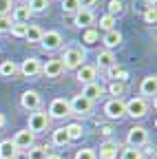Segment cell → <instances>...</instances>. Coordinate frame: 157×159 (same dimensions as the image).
<instances>
[{
  "label": "cell",
  "mask_w": 157,
  "mask_h": 159,
  "mask_svg": "<svg viewBox=\"0 0 157 159\" xmlns=\"http://www.w3.org/2000/svg\"><path fill=\"white\" fill-rule=\"evenodd\" d=\"M84 51L82 49H77V47H71V49H64L62 57H60V62L64 66V71H77L82 64H84Z\"/></svg>",
  "instance_id": "cell-1"
},
{
  "label": "cell",
  "mask_w": 157,
  "mask_h": 159,
  "mask_svg": "<svg viewBox=\"0 0 157 159\" xmlns=\"http://www.w3.org/2000/svg\"><path fill=\"white\" fill-rule=\"evenodd\" d=\"M124 108H126V115L133 117V119H142L148 111V104L144 97H133L128 102H124Z\"/></svg>",
  "instance_id": "cell-2"
},
{
  "label": "cell",
  "mask_w": 157,
  "mask_h": 159,
  "mask_svg": "<svg viewBox=\"0 0 157 159\" xmlns=\"http://www.w3.org/2000/svg\"><path fill=\"white\" fill-rule=\"evenodd\" d=\"M49 115L47 113H42V111H33L31 115H29V128L27 130H31L33 135H38V133H44L47 128H49Z\"/></svg>",
  "instance_id": "cell-3"
},
{
  "label": "cell",
  "mask_w": 157,
  "mask_h": 159,
  "mask_svg": "<svg viewBox=\"0 0 157 159\" xmlns=\"http://www.w3.org/2000/svg\"><path fill=\"white\" fill-rule=\"evenodd\" d=\"M49 119H64V117H69L71 115V108H69V99H64V97H55L53 102H51V106H49Z\"/></svg>",
  "instance_id": "cell-4"
},
{
  "label": "cell",
  "mask_w": 157,
  "mask_h": 159,
  "mask_svg": "<svg viewBox=\"0 0 157 159\" xmlns=\"http://www.w3.org/2000/svg\"><path fill=\"white\" fill-rule=\"evenodd\" d=\"M104 115L109 119H122L126 115V108H124V99L122 97H113L104 104Z\"/></svg>",
  "instance_id": "cell-5"
},
{
  "label": "cell",
  "mask_w": 157,
  "mask_h": 159,
  "mask_svg": "<svg viewBox=\"0 0 157 159\" xmlns=\"http://www.w3.org/2000/svg\"><path fill=\"white\" fill-rule=\"evenodd\" d=\"M148 142V130L142 128V126H133L126 135V144L133 146V148H140V146H146Z\"/></svg>",
  "instance_id": "cell-6"
},
{
  "label": "cell",
  "mask_w": 157,
  "mask_h": 159,
  "mask_svg": "<svg viewBox=\"0 0 157 159\" xmlns=\"http://www.w3.org/2000/svg\"><path fill=\"white\" fill-rule=\"evenodd\" d=\"M33 139H35V135L31 133V130H18L16 135H13V139H11V144H13V148L20 152V150H29L31 146H33Z\"/></svg>",
  "instance_id": "cell-7"
},
{
  "label": "cell",
  "mask_w": 157,
  "mask_h": 159,
  "mask_svg": "<svg viewBox=\"0 0 157 159\" xmlns=\"http://www.w3.org/2000/svg\"><path fill=\"white\" fill-rule=\"evenodd\" d=\"M69 108H71V115H80V117H86L93 108V102H89L86 97L82 95H75L71 102H69Z\"/></svg>",
  "instance_id": "cell-8"
},
{
  "label": "cell",
  "mask_w": 157,
  "mask_h": 159,
  "mask_svg": "<svg viewBox=\"0 0 157 159\" xmlns=\"http://www.w3.org/2000/svg\"><path fill=\"white\" fill-rule=\"evenodd\" d=\"M40 47H42V51H47V53L58 51V49L62 47V35L58 33V31H47V33H42Z\"/></svg>",
  "instance_id": "cell-9"
},
{
  "label": "cell",
  "mask_w": 157,
  "mask_h": 159,
  "mask_svg": "<svg viewBox=\"0 0 157 159\" xmlns=\"http://www.w3.org/2000/svg\"><path fill=\"white\" fill-rule=\"evenodd\" d=\"M40 104H42V97H40V93H38V91H25V93L20 95V106H22L25 111H38V108H40Z\"/></svg>",
  "instance_id": "cell-10"
},
{
  "label": "cell",
  "mask_w": 157,
  "mask_h": 159,
  "mask_svg": "<svg viewBox=\"0 0 157 159\" xmlns=\"http://www.w3.org/2000/svg\"><path fill=\"white\" fill-rule=\"evenodd\" d=\"M40 69H42V64H40V60H38V57H27L25 62L18 66V71H20L25 77H35V75H40Z\"/></svg>",
  "instance_id": "cell-11"
},
{
  "label": "cell",
  "mask_w": 157,
  "mask_h": 159,
  "mask_svg": "<svg viewBox=\"0 0 157 159\" xmlns=\"http://www.w3.org/2000/svg\"><path fill=\"white\" fill-rule=\"evenodd\" d=\"M93 20H95V16H93L91 9H80V11L73 13V25L77 29H89L93 25Z\"/></svg>",
  "instance_id": "cell-12"
},
{
  "label": "cell",
  "mask_w": 157,
  "mask_h": 159,
  "mask_svg": "<svg viewBox=\"0 0 157 159\" xmlns=\"http://www.w3.org/2000/svg\"><path fill=\"white\" fill-rule=\"evenodd\" d=\"M120 144L113 142V139H109V142L100 144V152H95L100 159H117V152H120Z\"/></svg>",
  "instance_id": "cell-13"
},
{
  "label": "cell",
  "mask_w": 157,
  "mask_h": 159,
  "mask_svg": "<svg viewBox=\"0 0 157 159\" xmlns=\"http://www.w3.org/2000/svg\"><path fill=\"white\" fill-rule=\"evenodd\" d=\"M40 73H44L47 77H60L64 73V66L60 62V57L58 60H47V62L42 64V69H40Z\"/></svg>",
  "instance_id": "cell-14"
},
{
  "label": "cell",
  "mask_w": 157,
  "mask_h": 159,
  "mask_svg": "<svg viewBox=\"0 0 157 159\" xmlns=\"http://www.w3.org/2000/svg\"><path fill=\"white\" fill-rule=\"evenodd\" d=\"M75 77H77L80 84H91V82H95V77H97V69L91 66V64H82L80 69H77Z\"/></svg>",
  "instance_id": "cell-15"
},
{
  "label": "cell",
  "mask_w": 157,
  "mask_h": 159,
  "mask_svg": "<svg viewBox=\"0 0 157 159\" xmlns=\"http://www.w3.org/2000/svg\"><path fill=\"white\" fill-rule=\"evenodd\" d=\"M102 93H104V86L102 84H97V82H91V84H84L82 86V97H86L89 102H95V99H100L102 97Z\"/></svg>",
  "instance_id": "cell-16"
},
{
  "label": "cell",
  "mask_w": 157,
  "mask_h": 159,
  "mask_svg": "<svg viewBox=\"0 0 157 159\" xmlns=\"http://www.w3.org/2000/svg\"><path fill=\"white\" fill-rule=\"evenodd\" d=\"M31 9L27 7V2L25 5H16L13 7V11H11V20L13 22H25V25H29V20H31Z\"/></svg>",
  "instance_id": "cell-17"
},
{
  "label": "cell",
  "mask_w": 157,
  "mask_h": 159,
  "mask_svg": "<svg viewBox=\"0 0 157 159\" xmlns=\"http://www.w3.org/2000/svg\"><path fill=\"white\" fill-rule=\"evenodd\" d=\"M140 93L144 97H153L157 93V75H146L140 84Z\"/></svg>",
  "instance_id": "cell-18"
},
{
  "label": "cell",
  "mask_w": 157,
  "mask_h": 159,
  "mask_svg": "<svg viewBox=\"0 0 157 159\" xmlns=\"http://www.w3.org/2000/svg\"><path fill=\"white\" fill-rule=\"evenodd\" d=\"M120 42H122V33L117 31V29L106 31V33H104V38H102V44L106 47V51H113L115 47H120Z\"/></svg>",
  "instance_id": "cell-19"
},
{
  "label": "cell",
  "mask_w": 157,
  "mask_h": 159,
  "mask_svg": "<svg viewBox=\"0 0 157 159\" xmlns=\"http://www.w3.org/2000/svg\"><path fill=\"white\" fill-rule=\"evenodd\" d=\"M113 64H117V60H115V53L113 51H100V53H97V66L95 69H111Z\"/></svg>",
  "instance_id": "cell-20"
},
{
  "label": "cell",
  "mask_w": 157,
  "mask_h": 159,
  "mask_svg": "<svg viewBox=\"0 0 157 159\" xmlns=\"http://www.w3.org/2000/svg\"><path fill=\"white\" fill-rule=\"evenodd\" d=\"M106 73H109V77L113 80V82H126L128 80V71L126 69H122V66H117V64H113L111 69H106Z\"/></svg>",
  "instance_id": "cell-21"
},
{
  "label": "cell",
  "mask_w": 157,
  "mask_h": 159,
  "mask_svg": "<svg viewBox=\"0 0 157 159\" xmlns=\"http://www.w3.org/2000/svg\"><path fill=\"white\" fill-rule=\"evenodd\" d=\"M18 157V150L13 148L11 139H2L0 142V159H16Z\"/></svg>",
  "instance_id": "cell-22"
},
{
  "label": "cell",
  "mask_w": 157,
  "mask_h": 159,
  "mask_svg": "<svg viewBox=\"0 0 157 159\" xmlns=\"http://www.w3.org/2000/svg\"><path fill=\"white\" fill-rule=\"evenodd\" d=\"M82 42H84L86 47H95L97 42H100V31L93 29V27L84 29V33H82Z\"/></svg>",
  "instance_id": "cell-23"
},
{
  "label": "cell",
  "mask_w": 157,
  "mask_h": 159,
  "mask_svg": "<svg viewBox=\"0 0 157 159\" xmlns=\"http://www.w3.org/2000/svg\"><path fill=\"white\" fill-rule=\"evenodd\" d=\"M64 130H67V135H69V142H75V139H82V135H84V128H82V124H77V122H73V124L64 126Z\"/></svg>",
  "instance_id": "cell-24"
},
{
  "label": "cell",
  "mask_w": 157,
  "mask_h": 159,
  "mask_svg": "<svg viewBox=\"0 0 157 159\" xmlns=\"http://www.w3.org/2000/svg\"><path fill=\"white\" fill-rule=\"evenodd\" d=\"M16 73H18V64L13 60H5V62L0 64V75L2 77H13Z\"/></svg>",
  "instance_id": "cell-25"
},
{
  "label": "cell",
  "mask_w": 157,
  "mask_h": 159,
  "mask_svg": "<svg viewBox=\"0 0 157 159\" xmlns=\"http://www.w3.org/2000/svg\"><path fill=\"white\" fill-rule=\"evenodd\" d=\"M51 142H53L55 146H67V144H71V142H69V135H67L64 128H55V130H53V137H51Z\"/></svg>",
  "instance_id": "cell-26"
},
{
  "label": "cell",
  "mask_w": 157,
  "mask_h": 159,
  "mask_svg": "<svg viewBox=\"0 0 157 159\" xmlns=\"http://www.w3.org/2000/svg\"><path fill=\"white\" fill-rule=\"evenodd\" d=\"M42 33H44V31L38 27V25H29V29H27V35H25V38L33 44V42H40V40H42Z\"/></svg>",
  "instance_id": "cell-27"
},
{
  "label": "cell",
  "mask_w": 157,
  "mask_h": 159,
  "mask_svg": "<svg viewBox=\"0 0 157 159\" xmlns=\"http://www.w3.org/2000/svg\"><path fill=\"white\" fill-rule=\"evenodd\" d=\"M49 152H47V146H31L29 150H27V159H44Z\"/></svg>",
  "instance_id": "cell-28"
},
{
  "label": "cell",
  "mask_w": 157,
  "mask_h": 159,
  "mask_svg": "<svg viewBox=\"0 0 157 159\" xmlns=\"http://www.w3.org/2000/svg\"><path fill=\"white\" fill-rule=\"evenodd\" d=\"M27 7L31 9V13H42L49 9V0H29Z\"/></svg>",
  "instance_id": "cell-29"
},
{
  "label": "cell",
  "mask_w": 157,
  "mask_h": 159,
  "mask_svg": "<svg viewBox=\"0 0 157 159\" xmlns=\"http://www.w3.org/2000/svg\"><path fill=\"white\" fill-rule=\"evenodd\" d=\"M120 159H144V155H142V150H140V148L128 146V148H124V150H122V157H120Z\"/></svg>",
  "instance_id": "cell-30"
},
{
  "label": "cell",
  "mask_w": 157,
  "mask_h": 159,
  "mask_svg": "<svg viewBox=\"0 0 157 159\" xmlns=\"http://www.w3.org/2000/svg\"><path fill=\"white\" fill-rule=\"evenodd\" d=\"M27 29H29V25H25V22H13L9 33L16 35V38H25V35H27Z\"/></svg>",
  "instance_id": "cell-31"
},
{
  "label": "cell",
  "mask_w": 157,
  "mask_h": 159,
  "mask_svg": "<svg viewBox=\"0 0 157 159\" xmlns=\"http://www.w3.org/2000/svg\"><path fill=\"white\" fill-rule=\"evenodd\" d=\"M115 22H117V20H115L113 16L106 13V16L100 18V29H104V31H113V29H115Z\"/></svg>",
  "instance_id": "cell-32"
},
{
  "label": "cell",
  "mask_w": 157,
  "mask_h": 159,
  "mask_svg": "<svg viewBox=\"0 0 157 159\" xmlns=\"http://www.w3.org/2000/svg\"><path fill=\"white\" fill-rule=\"evenodd\" d=\"M62 11H64V13L80 11V2H77V0H62Z\"/></svg>",
  "instance_id": "cell-33"
},
{
  "label": "cell",
  "mask_w": 157,
  "mask_h": 159,
  "mask_svg": "<svg viewBox=\"0 0 157 159\" xmlns=\"http://www.w3.org/2000/svg\"><path fill=\"white\" fill-rule=\"evenodd\" d=\"M124 91H126V84H122V82H111V86H109V93L115 97L124 95Z\"/></svg>",
  "instance_id": "cell-34"
},
{
  "label": "cell",
  "mask_w": 157,
  "mask_h": 159,
  "mask_svg": "<svg viewBox=\"0 0 157 159\" xmlns=\"http://www.w3.org/2000/svg\"><path fill=\"white\" fill-rule=\"evenodd\" d=\"M122 9H124V5L120 2V0H111V2H109V16H120L122 13Z\"/></svg>",
  "instance_id": "cell-35"
},
{
  "label": "cell",
  "mask_w": 157,
  "mask_h": 159,
  "mask_svg": "<svg viewBox=\"0 0 157 159\" xmlns=\"http://www.w3.org/2000/svg\"><path fill=\"white\" fill-rule=\"evenodd\" d=\"M11 25H13L11 16H0V33H9L11 31Z\"/></svg>",
  "instance_id": "cell-36"
},
{
  "label": "cell",
  "mask_w": 157,
  "mask_h": 159,
  "mask_svg": "<svg viewBox=\"0 0 157 159\" xmlns=\"http://www.w3.org/2000/svg\"><path fill=\"white\" fill-rule=\"evenodd\" d=\"M13 7V0H0V16H11Z\"/></svg>",
  "instance_id": "cell-37"
},
{
  "label": "cell",
  "mask_w": 157,
  "mask_h": 159,
  "mask_svg": "<svg viewBox=\"0 0 157 159\" xmlns=\"http://www.w3.org/2000/svg\"><path fill=\"white\" fill-rule=\"evenodd\" d=\"M75 159H97V155L91 148H80V150L75 152Z\"/></svg>",
  "instance_id": "cell-38"
},
{
  "label": "cell",
  "mask_w": 157,
  "mask_h": 159,
  "mask_svg": "<svg viewBox=\"0 0 157 159\" xmlns=\"http://www.w3.org/2000/svg\"><path fill=\"white\" fill-rule=\"evenodd\" d=\"M144 20L148 25H155V20H157V11H155V7H148L146 11H144Z\"/></svg>",
  "instance_id": "cell-39"
},
{
  "label": "cell",
  "mask_w": 157,
  "mask_h": 159,
  "mask_svg": "<svg viewBox=\"0 0 157 159\" xmlns=\"http://www.w3.org/2000/svg\"><path fill=\"white\" fill-rule=\"evenodd\" d=\"M97 133H100V135L106 139V142H109L111 135H113V128H111V126H100V130H97Z\"/></svg>",
  "instance_id": "cell-40"
},
{
  "label": "cell",
  "mask_w": 157,
  "mask_h": 159,
  "mask_svg": "<svg viewBox=\"0 0 157 159\" xmlns=\"http://www.w3.org/2000/svg\"><path fill=\"white\" fill-rule=\"evenodd\" d=\"M77 2H80V9H91L95 5V0H77Z\"/></svg>",
  "instance_id": "cell-41"
},
{
  "label": "cell",
  "mask_w": 157,
  "mask_h": 159,
  "mask_svg": "<svg viewBox=\"0 0 157 159\" xmlns=\"http://www.w3.org/2000/svg\"><path fill=\"white\" fill-rule=\"evenodd\" d=\"M146 148V155H150V157H155V148L153 146H144Z\"/></svg>",
  "instance_id": "cell-42"
},
{
  "label": "cell",
  "mask_w": 157,
  "mask_h": 159,
  "mask_svg": "<svg viewBox=\"0 0 157 159\" xmlns=\"http://www.w3.org/2000/svg\"><path fill=\"white\" fill-rule=\"evenodd\" d=\"M44 159H62V157H60V155H47Z\"/></svg>",
  "instance_id": "cell-43"
},
{
  "label": "cell",
  "mask_w": 157,
  "mask_h": 159,
  "mask_svg": "<svg viewBox=\"0 0 157 159\" xmlns=\"http://www.w3.org/2000/svg\"><path fill=\"white\" fill-rule=\"evenodd\" d=\"M2 126H5V115L0 113V128H2Z\"/></svg>",
  "instance_id": "cell-44"
},
{
  "label": "cell",
  "mask_w": 157,
  "mask_h": 159,
  "mask_svg": "<svg viewBox=\"0 0 157 159\" xmlns=\"http://www.w3.org/2000/svg\"><path fill=\"white\" fill-rule=\"evenodd\" d=\"M155 2H157V0H146V5H148V7H155Z\"/></svg>",
  "instance_id": "cell-45"
}]
</instances>
